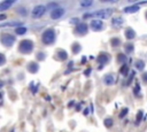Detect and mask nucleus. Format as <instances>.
Instances as JSON below:
<instances>
[{"label":"nucleus","instance_id":"f257e3e1","mask_svg":"<svg viewBox=\"0 0 147 132\" xmlns=\"http://www.w3.org/2000/svg\"><path fill=\"white\" fill-rule=\"evenodd\" d=\"M113 14V9H102V10H99V12H94V13H91V14H85L84 17H97V18H109L110 15Z\"/></svg>","mask_w":147,"mask_h":132},{"label":"nucleus","instance_id":"f03ea898","mask_svg":"<svg viewBox=\"0 0 147 132\" xmlns=\"http://www.w3.org/2000/svg\"><path fill=\"white\" fill-rule=\"evenodd\" d=\"M41 39H43V43L46 44V45L53 44L55 40V31L53 29H47L46 31H44L43 36H41Z\"/></svg>","mask_w":147,"mask_h":132},{"label":"nucleus","instance_id":"7ed1b4c3","mask_svg":"<svg viewBox=\"0 0 147 132\" xmlns=\"http://www.w3.org/2000/svg\"><path fill=\"white\" fill-rule=\"evenodd\" d=\"M18 49H20V52H21V53H23V54L31 53L32 49H34V44H32L31 40L24 39V40H22V42L20 43Z\"/></svg>","mask_w":147,"mask_h":132},{"label":"nucleus","instance_id":"20e7f679","mask_svg":"<svg viewBox=\"0 0 147 132\" xmlns=\"http://www.w3.org/2000/svg\"><path fill=\"white\" fill-rule=\"evenodd\" d=\"M1 43H2V45L6 46V47H10V46H13V44L15 43V37L12 35H2Z\"/></svg>","mask_w":147,"mask_h":132},{"label":"nucleus","instance_id":"39448f33","mask_svg":"<svg viewBox=\"0 0 147 132\" xmlns=\"http://www.w3.org/2000/svg\"><path fill=\"white\" fill-rule=\"evenodd\" d=\"M45 10H46V7L45 6H43V5H38V6H36L34 8V10H32V17H34V18L40 17V16L44 15Z\"/></svg>","mask_w":147,"mask_h":132},{"label":"nucleus","instance_id":"423d86ee","mask_svg":"<svg viewBox=\"0 0 147 132\" xmlns=\"http://www.w3.org/2000/svg\"><path fill=\"white\" fill-rule=\"evenodd\" d=\"M63 15H65V8H61V7L54 8L51 13V17L53 18V20H59Z\"/></svg>","mask_w":147,"mask_h":132},{"label":"nucleus","instance_id":"0eeeda50","mask_svg":"<svg viewBox=\"0 0 147 132\" xmlns=\"http://www.w3.org/2000/svg\"><path fill=\"white\" fill-rule=\"evenodd\" d=\"M75 31H76V34H78V35H86V32H87V25L85 23L77 24L76 28H75Z\"/></svg>","mask_w":147,"mask_h":132},{"label":"nucleus","instance_id":"6e6552de","mask_svg":"<svg viewBox=\"0 0 147 132\" xmlns=\"http://www.w3.org/2000/svg\"><path fill=\"white\" fill-rule=\"evenodd\" d=\"M91 28L94 31H100V30L104 29V23L100 20H93L91 22Z\"/></svg>","mask_w":147,"mask_h":132},{"label":"nucleus","instance_id":"1a4fd4ad","mask_svg":"<svg viewBox=\"0 0 147 132\" xmlns=\"http://www.w3.org/2000/svg\"><path fill=\"white\" fill-rule=\"evenodd\" d=\"M38 69H39V65H38V63L36 62H30L29 64H28V71L31 74H35L37 72Z\"/></svg>","mask_w":147,"mask_h":132},{"label":"nucleus","instance_id":"9d476101","mask_svg":"<svg viewBox=\"0 0 147 132\" xmlns=\"http://www.w3.org/2000/svg\"><path fill=\"white\" fill-rule=\"evenodd\" d=\"M104 83L106 85H113L115 83V77H114L112 74H108V75L104 77Z\"/></svg>","mask_w":147,"mask_h":132},{"label":"nucleus","instance_id":"9b49d317","mask_svg":"<svg viewBox=\"0 0 147 132\" xmlns=\"http://www.w3.org/2000/svg\"><path fill=\"white\" fill-rule=\"evenodd\" d=\"M123 18L122 17H114L112 20V24L113 27H115V28H120V27L123 24Z\"/></svg>","mask_w":147,"mask_h":132},{"label":"nucleus","instance_id":"f8f14e48","mask_svg":"<svg viewBox=\"0 0 147 132\" xmlns=\"http://www.w3.org/2000/svg\"><path fill=\"white\" fill-rule=\"evenodd\" d=\"M98 61H99V63H101V64H106V63L109 61V56H108L106 53H102L98 56Z\"/></svg>","mask_w":147,"mask_h":132},{"label":"nucleus","instance_id":"ddd939ff","mask_svg":"<svg viewBox=\"0 0 147 132\" xmlns=\"http://www.w3.org/2000/svg\"><path fill=\"white\" fill-rule=\"evenodd\" d=\"M13 4H14V1H2L1 4H0V10L4 12V10H6L7 8H9Z\"/></svg>","mask_w":147,"mask_h":132},{"label":"nucleus","instance_id":"4468645a","mask_svg":"<svg viewBox=\"0 0 147 132\" xmlns=\"http://www.w3.org/2000/svg\"><path fill=\"white\" fill-rule=\"evenodd\" d=\"M139 10V6L138 5H133V6H129L124 8V12L125 13H136Z\"/></svg>","mask_w":147,"mask_h":132},{"label":"nucleus","instance_id":"2eb2a0df","mask_svg":"<svg viewBox=\"0 0 147 132\" xmlns=\"http://www.w3.org/2000/svg\"><path fill=\"white\" fill-rule=\"evenodd\" d=\"M56 57L59 60H61V61H63V60H66L67 59V52H65V51H62V49H60V51H57V53H56Z\"/></svg>","mask_w":147,"mask_h":132},{"label":"nucleus","instance_id":"dca6fc26","mask_svg":"<svg viewBox=\"0 0 147 132\" xmlns=\"http://www.w3.org/2000/svg\"><path fill=\"white\" fill-rule=\"evenodd\" d=\"M125 37L127 38V39H133V38L136 37V32L135 30H132L131 28H129L125 31Z\"/></svg>","mask_w":147,"mask_h":132},{"label":"nucleus","instance_id":"f3484780","mask_svg":"<svg viewBox=\"0 0 147 132\" xmlns=\"http://www.w3.org/2000/svg\"><path fill=\"white\" fill-rule=\"evenodd\" d=\"M120 72L123 76H126L127 74H129V65H127V64H123V65H122V68L120 69Z\"/></svg>","mask_w":147,"mask_h":132},{"label":"nucleus","instance_id":"a211bd4d","mask_svg":"<svg viewBox=\"0 0 147 132\" xmlns=\"http://www.w3.org/2000/svg\"><path fill=\"white\" fill-rule=\"evenodd\" d=\"M136 68H137L138 70H143L144 68H145V62H144L143 60H138V61L136 62Z\"/></svg>","mask_w":147,"mask_h":132},{"label":"nucleus","instance_id":"6ab92c4d","mask_svg":"<svg viewBox=\"0 0 147 132\" xmlns=\"http://www.w3.org/2000/svg\"><path fill=\"white\" fill-rule=\"evenodd\" d=\"M124 49H125V52H126L127 54H131L132 52H133L135 47H133V45H132V44H126L125 47H124Z\"/></svg>","mask_w":147,"mask_h":132},{"label":"nucleus","instance_id":"aec40b11","mask_svg":"<svg viewBox=\"0 0 147 132\" xmlns=\"http://www.w3.org/2000/svg\"><path fill=\"white\" fill-rule=\"evenodd\" d=\"M20 22H8V23H1V27L5 28V27H18Z\"/></svg>","mask_w":147,"mask_h":132},{"label":"nucleus","instance_id":"412c9836","mask_svg":"<svg viewBox=\"0 0 147 132\" xmlns=\"http://www.w3.org/2000/svg\"><path fill=\"white\" fill-rule=\"evenodd\" d=\"M15 32L17 35H24L27 32V28H25V27H20V28H16L15 29Z\"/></svg>","mask_w":147,"mask_h":132},{"label":"nucleus","instance_id":"4be33fe9","mask_svg":"<svg viewBox=\"0 0 147 132\" xmlns=\"http://www.w3.org/2000/svg\"><path fill=\"white\" fill-rule=\"evenodd\" d=\"M110 44H112V46H114V47H117V46H120L121 40L118 39V38H113V39L110 40Z\"/></svg>","mask_w":147,"mask_h":132},{"label":"nucleus","instance_id":"5701e85b","mask_svg":"<svg viewBox=\"0 0 147 132\" xmlns=\"http://www.w3.org/2000/svg\"><path fill=\"white\" fill-rule=\"evenodd\" d=\"M117 60H118V62H122V63H124V64H125L127 57H126V55H124V54H118Z\"/></svg>","mask_w":147,"mask_h":132},{"label":"nucleus","instance_id":"b1692460","mask_svg":"<svg viewBox=\"0 0 147 132\" xmlns=\"http://www.w3.org/2000/svg\"><path fill=\"white\" fill-rule=\"evenodd\" d=\"M80 51V45H79V44H74V45H73V52H74V53L75 54H76V53H78V52Z\"/></svg>","mask_w":147,"mask_h":132},{"label":"nucleus","instance_id":"393cba45","mask_svg":"<svg viewBox=\"0 0 147 132\" xmlns=\"http://www.w3.org/2000/svg\"><path fill=\"white\" fill-rule=\"evenodd\" d=\"M112 125H113L112 118H106V120H105V126H106V128H110Z\"/></svg>","mask_w":147,"mask_h":132},{"label":"nucleus","instance_id":"a878e982","mask_svg":"<svg viewBox=\"0 0 147 132\" xmlns=\"http://www.w3.org/2000/svg\"><path fill=\"white\" fill-rule=\"evenodd\" d=\"M92 4H93L92 1H82V2H80V6L86 7V6H91Z\"/></svg>","mask_w":147,"mask_h":132},{"label":"nucleus","instance_id":"bb28decb","mask_svg":"<svg viewBox=\"0 0 147 132\" xmlns=\"http://www.w3.org/2000/svg\"><path fill=\"white\" fill-rule=\"evenodd\" d=\"M139 91H140V86H139V85H136V89H135V95H139V94H140Z\"/></svg>","mask_w":147,"mask_h":132},{"label":"nucleus","instance_id":"cd10ccee","mask_svg":"<svg viewBox=\"0 0 147 132\" xmlns=\"http://www.w3.org/2000/svg\"><path fill=\"white\" fill-rule=\"evenodd\" d=\"M127 113V109L126 108H124L123 110H122V113H121V115H120V117H124V115H125Z\"/></svg>","mask_w":147,"mask_h":132},{"label":"nucleus","instance_id":"c85d7f7f","mask_svg":"<svg viewBox=\"0 0 147 132\" xmlns=\"http://www.w3.org/2000/svg\"><path fill=\"white\" fill-rule=\"evenodd\" d=\"M37 57H38V60H44V59H45V56H44V53H39Z\"/></svg>","mask_w":147,"mask_h":132},{"label":"nucleus","instance_id":"c756f323","mask_svg":"<svg viewBox=\"0 0 147 132\" xmlns=\"http://www.w3.org/2000/svg\"><path fill=\"white\" fill-rule=\"evenodd\" d=\"M143 81H144V82H145V83L147 84V72L143 74Z\"/></svg>","mask_w":147,"mask_h":132},{"label":"nucleus","instance_id":"7c9ffc66","mask_svg":"<svg viewBox=\"0 0 147 132\" xmlns=\"http://www.w3.org/2000/svg\"><path fill=\"white\" fill-rule=\"evenodd\" d=\"M4 63H5V56L4 54H1V65H4Z\"/></svg>","mask_w":147,"mask_h":132},{"label":"nucleus","instance_id":"2f4dec72","mask_svg":"<svg viewBox=\"0 0 147 132\" xmlns=\"http://www.w3.org/2000/svg\"><path fill=\"white\" fill-rule=\"evenodd\" d=\"M23 9H24V8H21V9H18V12H20L22 15H24V14H25V10H23Z\"/></svg>","mask_w":147,"mask_h":132},{"label":"nucleus","instance_id":"473e14b6","mask_svg":"<svg viewBox=\"0 0 147 132\" xmlns=\"http://www.w3.org/2000/svg\"><path fill=\"white\" fill-rule=\"evenodd\" d=\"M146 17H147V12H146Z\"/></svg>","mask_w":147,"mask_h":132}]
</instances>
